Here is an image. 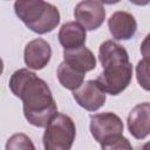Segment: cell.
<instances>
[{"mask_svg":"<svg viewBox=\"0 0 150 150\" xmlns=\"http://www.w3.org/2000/svg\"><path fill=\"white\" fill-rule=\"evenodd\" d=\"M110 34L116 40H129L137 30V22L134 15L124 11L115 12L108 20Z\"/></svg>","mask_w":150,"mask_h":150,"instance_id":"obj_10","label":"cell"},{"mask_svg":"<svg viewBox=\"0 0 150 150\" xmlns=\"http://www.w3.org/2000/svg\"><path fill=\"white\" fill-rule=\"evenodd\" d=\"M76 128L74 121L64 114H56L46 125L43 146L46 150H69L75 141Z\"/></svg>","mask_w":150,"mask_h":150,"instance_id":"obj_4","label":"cell"},{"mask_svg":"<svg viewBox=\"0 0 150 150\" xmlns=\"http://www.w3.org/2000/svg\"><path fill=\"white\" fill-rule=\"evenodd\" d=\"M129 1L132 2L136 6H146L150 0H129Z\"/></svg>","mask_w":150,"mask_h":150,"instance_id":"obj_17","label":"cell"},{"mask_svg":"<svg viewBox=\"0 0 150 150\" xmlns=\"http://www.w3.org/2000/svg\"><path fill=\"white\" fill-rule=\"evenodd\" d=\"M63 61L82 73L90 71L96 67V59L93 52L84 46L73 49H64Z\"/></svg>","mask_w":150,"mask_h":150,"instance_id":"obj_11","label":"cell"},{"mask_svg":"<svg viewBox=\"0 0 150 150\" xmlns=\"http://www.w3.org/2000/svg\"><path fill=\"white\" fill-rule=\"evenodd\" d=\"M129 132L137 139H144L150 132V104L144 102L137 104L128 115Z\"/></svg>","mask_w":150,"mask_h":150,"instance_id":"obj_8","label":"cell"},{"mask_svg":"<svg viewBox=\"0 0 150 150\" xmlns=\"http://www.w3.org/2000/svg\"><path fill=\"white\" fill-rule=\"evenodd\" d=\"M137 73V80L139 86H142L145 90H149V80H148V57H144V60L139 61L136 67Z\"/></svg>","mask_w":150,"mask_h":150,"instance_id":"obj_16","label":"cell"},{"mask_svg":"<svg viewBox=\"0 0 150 150\" xmlns=\"http://www.w3.org/2000/svg\"><path fill=\"white\" fill-rule=\"evenodd\" d=\"M100 1L103 4H107V5H112V4H117L120 0H100Z\"/></svg>","mask_w":150,"mask_h":150,"instance_id":"obj_18","label":"cell"},{"mask_svg":"<svg viewBox=\"0 0 150 150\" xmlns=\"http://www.w3.org/2000/svg\"><path fill=\"white\" fill-rule=\"evenodd\" d=\"M6 149H35L30 138L25 134H15L8 138Z\"/></svg>","mask_w":150,"mask_h":150,"instance_id":"obj_15","label":"cell"},{"mask_svg":"<svg viewBox=\"0 0 150 150\" xmlns=\"http://www.w3.org/2000/svg\"><path fill=\"white\" fill-rule=\"evenodd\" d=\"M98 60L103 71L95 80L104 93L110 95L121 94L131 82L132 64L125 48L112 40L101 43L98 49Z\"/></svg>","mask_w":150,"mask_h":150,"instance_id":"obj_2","label":"cell"},{"mask_svg":"<svg viewBox=\"0 0 150 150\" xmlns=\"http://www.w3.org/2000/svg\"><path fill=\"white\" fill-rule=\"evenodd\" d=\"M74 15L84 29L94 30L101 27L105 19V9L98 0H83L79 2L74 9Z\"/></svg>","mask_w":150,"mask_h":150,"instance_id":"obj_5","label":"cell"},{"mask_svg":"<svg viewBox=\"0 0 150 150\" xmlns=\"http://www.w3.org/2000/svg\"><path fill=\"white\" fill-rule=\"evenodd\" d=\"M50 4L43 0H15L14 11L16 16L28 27L30 28L48 11Z\"/></svg>","mask_w":150,"mask_h":150,"instance_id":"obj_9","label":"cell"},{"mask_svg":"<svg viewBox=\"0 0 150 150\" xmlns=\"http://www.w3.org/2000/svg\"><path fill=\"white\" fill-rule=\"evenodd\" d=\"M86 29L75 21L66 22L59 30V41L64 49H73L86 43Z\"/></svg>","mask_w":150,"mask_h":150,"instance_id":"obj_12","label":"cell"},{"mask_svg":"<svg viewBox=\"0 0 150 150\" xmlns=\"http://www.w3.org/2000/svg\"><path fill=\"white\" fill-rule=\"evenodd\" d=\"M59 23H60V12L54 5L50 4L48 11L41 18V20L38 21L35 25H33L29 29L38 34H46L52 32L54 28H56Z\"/></svg>","mask_w":150,"mask_h":150,"instance_id":"obj_14","label":"cell"},{"mask_svg":"<svg viewBox=\"0 0 150 150\" xmlns=\"http://www.w3.org/2000/svg\"><path fill=\"white\" fill-rule=\"evenodd\" d=\"M52 48L49 43L43 39H34L25 47V63L28 66V68H32L34 70H40L45 68L48 64Z\"/></svg>","mask_w":150,"mask_h":150,"instance_id":"obj_7","label":"cell"},{"mask_svg":"<svg viewBox=\"0 0 150 150\" xmlns=\"http://www.w3.org/2000/svg\"><path fill=\"white\" fill-rule=\"evenodd\" d=\"M123 122L114 112H101L90 116V132L102 149H131L123 136Z\"/></svg>","mask_w":150,"mask_h":150,"instance_id":"obj_3","label":"cell"},{"mask_svg":"<svg viewBox=\"0 0 150 150\" xmlns=\"http://www.w3.org/2000/svg\"><path fill=\"white\" fill-rule=\"evenodd\" d=\"M9 89L23 103L26 120L35 127L42 128L57 114V105L48 84L35 73L21 68L9 79Z\"/></svg>","mask_w":150,"mask_h":150,"instance_id":"obj_1","label":"cell"},{"mask_svg":"<svg viewBox=\"0 0 150 150\" xmlns=\"http://www.w3.org/2000/svg\"><path fill=\"white\" fill-rule=\"evenodd\" d=\"M56 74L61 86L69 90H75L77 87H80L84 81V76H86V73H82L73 68L64 61L59 64Z\"/></svg>","mask_w":150,"mask_h":150,"instance_id":"obj_13","label":"cell"},{"mask_svg":"<svg viewBox=\"0 0 150 150\" xmlns=\"http://www.w3.org/2000/svg\"><path fill=\"white\" fill-rule=\"evenodd\" d=\"M2 71H4V62H2V60L0 57V75L2 74Z\"/></svg>","mask_w":150,"mask_h":150,"instance_id":"obj_19","label":"cell"},{"mask_svg":"<svg viewBox=\"0 0 150 150\" xmlns=\"http://www.w3.org/2000/svg\"><path fill=\"white\" fill-rule=\"evenodd\" d=\"M73 96L77 104L88 111L100 109L105 102V93L94 80L82 82L80 87L73 90Z\"/></svg>","mask_w":150,"mask_h":150,"instance_id":"obj_6","label":"cell"}]
</instances>
